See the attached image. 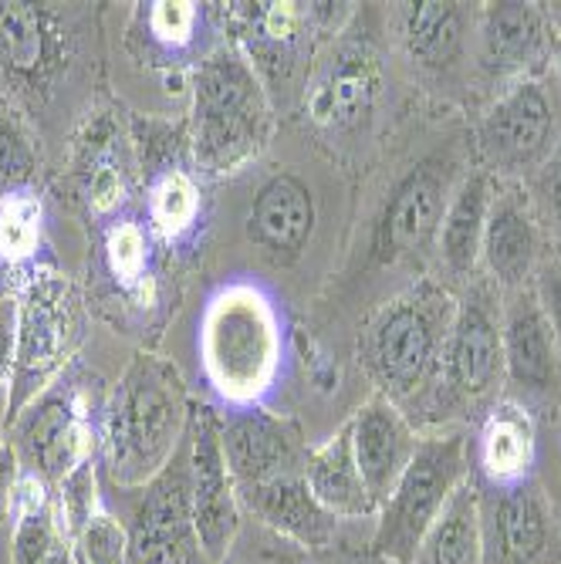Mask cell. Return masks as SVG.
I'll return each mask as SVG.
<instances>
[{
    "mask_svg": "<svg viewBox=\"0 0 561 564\" xmlns=\"http://www.w3.org/2000/svg\"><path fill=\"white\" fill-rule=\"evenodd\" d=\"M199 366L230 413L261 409L284 369V318L253 281H230L211 294L199 318Z\"/></svg>",
    "mask_w": 561,
    "mask_h": 564,
    "instance_id": "cell-1",
    "label": "cell"
},
{
    "mask_svg": "<svg viewBox=\"0 0 561 564\" xmlns=\"http://www.w3.org/2000/svg\"><path fill=\"white\" fill-rule=\"evenodd\" d=\"M186 426L190 405L180 369L160 355H136L101 423V459L112 484L145 490L170 467Z\"/></svg>",
    "mask_w": 561,
    "mask_h": 564,
    "instance_id": "cell-2",
    "label": "cell"
},
{
    "mask_svg": "<svg viewBox=\"0 0 561 564\" xmlns=\"http://www.w3.org/2000/svg\"><path fill=\"white\" fill-rule=\"evenodd\" d=\"M271 135V101L253 62L234 44L214 47L193 72L190 156L207 176H227L261 156Z\"/></svg>",
    "mask_w": 561,
    "mask_h": 564,
    "instance_id": "cell-3",
    "label": "cell"
},
{
    "mask_svg": "<svg viewBox=\"0 0 561 564\" xmlns=\"http://www.w3.org/2000/svg\"><path fill=\"white\" fill-rule=\"evenodd\" d=\"M453 315L456 294L443 284L423 281L396 294L369 322L363 358L382 395L396 405L440 382Z\"/></svg>",
    "mask_w": 561,
    "mask_h": 564,
    "instance_id": "cell-4",
    "label": "cell"
},
{
    "mask_svg": "<svg viewBox=\"0 0 561 564\" xmlns=\"http://www.w3.org/2000/svg\"><path fill=\"white\" fill-rule=\"evenodd\" d=\"M471 480V446L461 433L420 436L410 467L376 514L373 551L389 564H413L456 487Z\"/></svg>",
    "mask_w": 561,
    "mask_h": 564,
    "instance_id": "cell-5",
    "label": "cell"
},
{
    "mask_svg": "<svg viewBox=\"0 0 561 564\" xmlns=\"http://www.w3.org/2000/svg\"><path fill=\"white\" fill-rule=\"evenodd\" d=\"M78 341V297L55 271H37L18 294V351L11 376V423L55 386Z\"/></svg>",
    "mask_w": 561,
    "mask_h": 564,
    "instance_id": "cell-6",
    "label": "cell"
},
{
    "mask_svg": "<svg viewBox=\"0 0 561 564\" xmlns=\"http://www.w3.org/2000/svg\"><path fill=\"white\" fill-rule=\"evenodd\" d=\"M11 443L21 453L24 470L44 477L55 487L72 470L95 459V449L101 446V433L95 426V416L85 409L82 395L65 379H58L14 420Z\"/></svg>",
    "mask_w": 561,
    "mask_h": 564,
    "instance_id": "cell-7",
    "label": "cell"
},
{
    "mask_svg": "<svg viewBox=\"0 0 561 564\" xmlns=\"http://www.w3.org/2000/svg\"><path fill=\"white\" fill-rule=\"evenodd\" d=\"M504 372V301L490 281H471L456 297L440 386L453 399L481 402L497 392Z\"/></svg>",
    "mask_w": 561,
    "mask_h": 564,
    "instance_id": "cell-8",
    "label": "cell"
},
{
    "mask_svg": "<svg viewBox=\"0 0 561 564\" xmlns=\"http://www.w3.org/2000/svg\"><path fill=\"white\" fill-rule=\"evenodd\" d=\"M477 145L490 176H525L544 170L554 152V106L541 82L518 78L484 112Z\"/></svg>",
    "mask_w": 561,
    "mask_h": 564,
    "instance_id": "cell-9",
    "label": "cell"
},
{
    "mask_svg": "<svg viewBox=\"0 0 561 564\" xmlns=\"http://www.w3.org/2000/svg\"><path fill=\"white\" fill-rule=\"evenodd\" d=\"M186 474H190V510H193V534H196L199 557H207L211 564H224L240 528V497L227 470L220 420L211 413L196 416L193 423Z\"/></svg>",
    "mask_w": 561,
    "mask_h": 564,
    "instance_id": "cell-10",
    "label": "cell"
},
{
    "mask_svg": "<svg viewBox=\"0 0 561 564\" xmlns=\"http://www.w3.org/2000/svg\"><path fill=\"white\" fill-rule=\"evenodd\" d=\"M450 193L453 186L440 163H423L406 173L389 193L376 224V258L382 264H399L436 243Z\"/></svg>",
    "mask_w": 561,
    "mask_h": 564,
    "instance_id": "cell-11",
    "label": "cell"
},
{
    "mask_svg": "<svg viewBox=\"0 0 561 564\" xmlns=\"http://www.w3.org/2000/svg\"><path fill=\"white\" fill-rule=\"evenodd\" d=\"M348 433H352V453L355 464H359V474L373 500L382 507L396 490L399 477L406 474V467H410L420 436L410 416L382 392H376L355 409V416L348 420Z\"/></svg>",
    "mask_w": 561,
    "mask_h": 564,
    "instance_id": "cell-12",
    "label": "cell"
},
{
    "mask_svg": "<svg viewBox=\"0 0 561 564\" xmlns=\"http://www.w3.org/2000/svg\"><path fill=\"white\" fill-rule=\"evenodd\" d=\"M538 253L541 230L528 196L518 186L497 183L481 247V264L490 274V284L504 294L528 288V278L538 268Z\"/></svg>",
    "mask_w": 561,
    "mask_h": 564,
    "instance_id": "cell-13",
    "label": "cell"
},
{
    "mask_svg": "<svg viewBox=\"0 0 561 564\" xmlns=\"http://www.w3.org/2000/svg\"><path fill=\"white\" fill-rule=\"evenodd\" d=\"M484 564H535L551 544L548 503L531 480L481 497Z\"/></svg>",
    "mask_w": 561,
    "mask_h": 564,
    "instance_id": "cell-14",
    "label": "cell"
},
{
    "mask_svg": "<svg viewBox=\"0 0 561 564\" xmlns=\"http://www.w3.org/2000/svg\"><path fill=\"white\" fill-rule=\"evenodd\" d=\"M220 443L227 456V470L237 484V497L268 480L301 474L304 467V456H298L294 436L274 416L261 413V409L227 413V420H220Z\"/></svg>",
    "mask_w": 561,
    "mask_h": 564,
    "instance_id": "cell-15",
    "label": "cell"
},
{
    "mask_svg": "<svg viewBox=\"0 0 561 564\" xmlns=\"http://www.w3.org/2000/svg\"><path fill=\"white\" fill-rule=\"evenodd\" d=\"M129 544L142 564H183L199 554L190 510V474H170L166 467L145 487Z\"/></svg>",
    "mask_w": 561,
    "mask_h": 564,
    "instance_id": "cell-16",
    "label": "cell"
},
{
    "mask_svg": "<svg viewBox=\"0 0 561 564\" xmlns=\"http://www.w3.org/2000/svg\"><path fill=\"white\" fill-rule=\"evenodd\" d=\"M504 372L511 386L538 395L558 386L561 351L535 288H521L504 297Z\"/></svg>",
    "mask_w": 561,
    "mask_h": 564,
    "instance_id": "cell-17",
    "label": "cell"
},
{
    "mask_svg": "<svg viewBox=\"0 0 561 564\" xmlns=\"http://www.w3.org/2000/svg\"><path fill=\"white\" fill-rule=\"evenodd\" d=\"M0 58H4L8 85H47L62 65L58 18L37 4L0 0Z\"/></svg>",
    "mask_w": 561,
    "mask_h": 564,
    "instance_id": "cell-18",
    "label": "cell"
},
{
    "mask_svg": "<svg viewBox=\"0 0 561 564\" xmlns=\"http://www.w3.org/2000/svg\"><path fill=\"white\" fill-rule=\"evenodd\" d=\"M379 95V62L369 44H345L312 85L309 116L328 129L359 126Z\"/></svg>",
    "mask_w": 561,
    "mask_h": 564,
    "instance_id": "cell-19",
    "label": "cell"
},
{
    "mask_svg": "<svg viewBox=\"0 0 561 564\" xmlns=\"http://www.w3.org/2000/svg\"><path fill=\"white\" fill-rule=\"evenodd\" d=\"M301 477L309 484L312 497L338 521H359V518L379 514V503L373 500L359 474V464H355L348 423L335 436H328L322 446L304 453Z\"/></svg>",
    "mask_w": 561,
    "mask_h": 564,
    "instance_id": "cell-20",
    "label": "cell"
},
{
    "mask_svg": "<svg viewBox=\"0 0 561 564\" xmlns=\"http://www.w3.org/2000/svg\"><path fill=\"white\" fill-rule=\"evenodd\" d=\"M240 500L271 531L291 538L301 547H312V551L328 547L338 531V518L328 514V510L312 497L301 474H288V477L268 480L261 487H250L240 494Z\"/></svg>",
    "mask_w": 561,
    "mask_h": 564,
    "instance_id": "cell-21",
    "label": "cell"
},
{
    "mask_svg": "<svg viewBox=\"0 0 561 564\" xmlns=\"http://www.w3.org/2000/svg\"><path fill=\"white\" fill-rule=\"evenodd\" d=\"M490 199H494V176L487 170H477L453 186L440 234H436V258L450 278L471 281L474 271L481 268Z\"/></svg>",
    "mask_w": 561,
    "mask_h": 564,
    "instance_id": "cell-22",
    "label": "cell"
},
{
    "mask_svg": "<svg viewBox=\"0 0 561 564\" xmlns=\"http://www.w3.org/2000/svg\"><path fill=\"white\" fill-rule=\"evenodd\" d=\"M481 68L494 78L521 75L528 72L544 51L548 28L538 4H518V0H504V4H487L481 14Z\"/></svg>",
    "mask_w": 561,
    "mask_h": 564,
    "instance_id": "cell-23",
    "label": "cell"
},
{
    "mask_svg": "<svg viewBox=\"0 0 561 564\" xmlns=\"http://www.w3.org/2000/svg\"><path fill=\"white\" fill-rule=\"evenodd\" d=\"M250 234L274 258H298L315 234V196L298 176H271L250 207Z\"/></svg>",
    "mask_w": 561,
    "mask_h": 564,
    "instance_id": "cell-24",
    "label": "cell"
},
{
    "mask_svg": "<svg viewBox=\"0 0 561 564\" xmlns=\"http://www.w3.org/2000/svg\"><path fill=\"white\" fill-rule=\"evenodd\" d=\"M477 467L494 490L531 480L535 423L518 402H497L477 436Z\"/></svg>",
    "mask_w": 561,
    "mask_h": 564,
    "instance_id": "cell-25",
    "label": "cell"
},
{
    "mask_svg": "<svg viewBox=\"0 0 561 564\" xmlns=\"http://www.w3.org/2000/svg\"><path fill=\"white\" fill-rule=\"evenodd\" d=\"M402 41L417 65L430 72L450 68L461 62L467 44V8L440 4V0L402 4Z\"/></svg>",
    "mask_w": 561,
    "mask_h": 564,
    "instance_id": "cell-26",
    "label": "cell"
},
{
    "mask_svg": "<svg viewBox=\"0 0 561 564\" xmlns=\"http://www.w3.org/2000/svg\"><path fill=\"white\" fill-rule=\"evenodd\" d=\"M413 564H484L481 490L467 480L446 500L443 514L427 531Z\"/></svg>",
    "mask_w": 561,
    "mask_h": 564,
    "instance_id": "cell-27",
    "label": "cell"
},
{
    "mask_svg": "<svg viewBox=\"0 0 561 564\" xmlns=\"http://www.w3.org/2000/svg\"><path fill=\"white\" fill-rule=\"evenodd\" d=\"M145 214L152 237H160L163 243H183L199 227L203 214V193L196 176L176 163L152 170L145 186Z\"/></svg>",
    "mask_w": 561,
    "mask_h": 564,
    "instance_id": "cell-28",
    "label": "cell"
},
{
    "mask_svg": "<svg viewBox=\"0 0 561 564\" xmlns=\"http://www.w3.org/2000/svg\"><path fill=\"white\" fill-rule=\"evenodd\" d=\"M101 258L119 284L122 294H129L136 304H145L152 297V230L139 224L136 217H116L101 237Z\"/></svg>",
    "mask_w": 561,
    "mask_h": 564,
    "instance_id": "cell-29",
    "label": "cell"
},
{
    "mask_svg": "<svg viewBox=\"0 0 561 564\" xmlns=\"http://www.w3.org/2000/svg\"><path fill=\"white\" fill-rule=\"evenodd\" d=\"M203 24V8L193 0H157V4H139L132 41H142V55H160L173 62L196 44Z\"/></svg>",
    "mask_w": 561,
    "mask_h": 564,
    "instance_id": "cell-30",
    "label": "cell"
},
{
    "mask_svg": "<svg viewBox=\"0 0 561 564\" xmlns=\"http://www.w3.org/2000/svg\"><path fill=\"white\" fill-rule=\"evenodd\" d=\"M44 247V203L37 189L0 199V261L28 268Z\"/></svg>",
    "mask_w": 561,
    "mask_h": 564,
    "instance_id": "cell-31",
    "label": "cell"
},
{
    "mask_svg": "<svg viewBox=\"0 0 561 564\" xmlns=\"http://www.w3.org/2000/svg\"><path fill=\"white\" fill-rule=\"evenodd\" d=\"M41 149L18 112H0V199L37 189Z\"/></svg>",
    "mask_w": 561,
    "mask_h": 564,
    "instance_id": "cell-32",
    "label": "cell"
},
{
    "mask_svg": "<svg viewBox=\"0 0 561 564\" xmlns=\"http://www.w3.org/2000/svg\"><path fill=\"white\" fill-rule=\"evenodd\" d=\"M98 480H95V459L72 470L62 484H55V521L72 544L75 534L98 514Z\"/></svg>",
    "mask_w": 561,
    "mask_h": 564,
    "instance_id": "cell-33",
    "label": "cell"
},
{
    "mask_svg": "<svg viewBox=\"0 0 561 564\" xmlns=\"http://www.w3.org/2000/svg\"><path fill=\"white\" fill-rule=\"evenodd\" d=\"M72 551L78 564H126V557L132 554V544H129L126 524L112 518L109 510H98V514L75 534Z\"/></svg>",
    "mask_w": 561,
    "mask_h": 564,
    "instance_id": "cell-34",
    "label": "cell"
},
{
    "mask_svg": "<svg viewBox=\"0 0 561 564\" xmlns=\"http://www.w3.org/2000/svg\"><path fill=\"white\" fill-rule=\"evenodd\" d=\"M65 534L55 521V503L41 514H28L14 521L11 538V564H44L58 547H65Z\"/></svg>",
    "mask_w": 561,
    "mask_h": 564,
    "instance_id": "cell-35",
    "label": "cell"
},
{
    "mask_svg": "<svg viewBox=\"0 0 561 564\" xmlns=\"http://www.w3.org/2000/svg\"><path fill=\"white\" fill-rule=\"evenodd\" d=\"M82 196L88 203V210L95 217H112L126 207V196H129V186H126V176L122 170L116 166V160H95L88 163L85 170V180H82Z\"/></svg>",
    "mask_w": 561,
    "mask_h": 564,
    "instance_id": "cell-36",
    "label": "cell"
},
{
    "mask_svg": "<svg viewBox=\"0 0 561 564\" xmlns=\"http://www.w3.org/2000/svg\"><path fill=\"white\" fill-rule=\"evenodd\" d=\"M21 477H24L21 453L11 440H4L0 443V524L14 521V497H18Z\"/></svg>",
    "mask_w": 561,
    "mask_h": 564,
    "instance_id": "cell-37",
    "label": "cell"
},
{
    "mask_svg": "<svg viewBox=\"0 0 561 564\" xmlns=\"http://www.w3.org/2000/svg\"><path fill=\"white\" fill-rule=\"evenodd\" d=\"M535 294L541 301V312L551 325V335L558 341V351H561V261L554 264H544L538 271V284H535Z\"/></svg>",
    "mask_w": 561,
    "mask_h": 564,
    "instance_id": "cell-38",
    "label": "cell"
},
{
    "mask_svg": "<svg viewBox=\"0 0 561 564\" xmlns=\"http://www.w3.org/2000/svg\"><path fill=\"white\" fill-rule=\"evenodd\" d=\"M14 351H18V297L0 301V386L14 376Z\"/></svg>",
    "mask_w": 561,
    "mask_h": 564,
    "instance_id": "cell-39",
    "label": "cell"
},
{
    "mask_svg": "<svg viewBox=\"0 0 561 564\" xmlns=\"http://www.w3.org/2000/svg\"><path fill=\"white\" fill-rule=\"evenodd\" d=\"M541 193H544V203H548V214L561 224V149H554L551 160L544 163Z\"/></svg>",
    "mask_w": 561,
    "mask_h": 564,
    "instance_id": "cell-40",
    "label": "cell"
},
{
    "mask_svg": "<svg viewBox=\"0 0 561 564\" xmlns=\"http://www.w3.org/2000/svg\"><path fill=\"white\" fill-rule=\"evenodd\" d=\"M44 564H78V561H75V551H72V544H65V547H58L55 554H51Z\"/></svg>",
    "mask_w": 561,
    "mask_h": 564,
    "instance_id": "cell-41",
    "label": "cell"
},
{
    "mask_svg": "<svg viewBox=\"0 0 561 564\" xmlns=\"http://www.w3.org/2000/svg\"><path fill=\"white\" fill-rule=\"evenodd\" d=\"M8 88V72H4V58H0V91Z\"/></svg>",
    "mask_w": 561,
    "mask_h": 564,
    "instance_id": "cell-42",
    "label": "cell"
}]
</instances>
